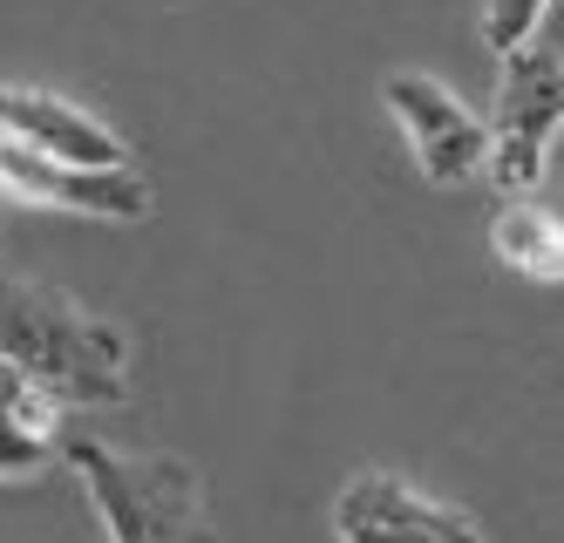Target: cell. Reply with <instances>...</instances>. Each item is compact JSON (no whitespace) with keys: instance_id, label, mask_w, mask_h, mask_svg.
I'll use <instances>...</instances> for the list:
<instances>
[{"instance_id":"cell-1","label":"cell","mask_w":564,"mask_h":543,"mask_svg":"<svg viewBox=\"0 0 564 543\" xmlns=\"http://www.w3.org/2000/svg\"><path fill=\"white\" fill-rule=\"evenodd\" d=\"M0 367L28 373L62 408L130 401V333L34 272H0Z\"/></svg>"},{"instance_id":"cell-2","label":"cell","mask_w":564,"mask_h":543,"mask_svg":"<svg viewBox=\"0 0 564 543\" xmlns=\"http://www.w3.org/2000/svg\"><path fill=\"white\" fill-rule=\"evenodd\" d=\"M62 463L75 469L109 543H218L205 476L184 455H116L109 442L62 435Z\"/></svg>"},{"instance_id":"cell-3","label":"cell","mask_w":564,"mask_h":543,"mask_svg":"<svg viewBox=\"0 0 564 543\" xmlns=\"http://www.w3.org/2000/svg\"><path fill=\"white\" fill-rule=\"evenodd\" d=\"M564 116V62H557V14L523 41L517 55H503L497 75V122H482V177L497 184V197H531Z\"/></svg>"},{"instance_id":"cell-4","label":"cell","mask_w":564,"mask_h":543,"mask_svg":"<svg viewBox=\"0 0 564 543\" xmlns=\"http://www.w3.org/2000/svg\"><path fill=\"white\" fill-rule=\"evenodd\" d=\"M0 191L34 204V211L62 218H102V225H143L156 211V191L137 163H109V171H83V163H55L28 150L21 137L0 130Z\"/></svg>"},{"instance_id":"cell-5","label":"cell","mask_w":564,"mask_h":543,"mask_svg":"<svg viewBox=\"0 0 564 543\" xmlns=\"http://www.w3.org/2000/svg\"><path fill=\"white\" fill-rule=\"evenodd\" d=\"M381 102L401 122V137H409V150H415V171L435 191H469V184H482V150H490L482 116L442 75L401 68V75L381 82Z\"/></svg>"},{"instance_id":"cell-6","label":"cell","mask_w":564,"mask_h":543,"mask_svg":"<svg viewBox=\"0 0 564 543\" xmlns=\"http://www.w3.org/2000/svg\"><path fill=\"white\" fill-rule=\"evenodd\" d=\"M334 536L340 543H490L469 510L422 496L409 476H388V469H360L334 496Z\"/></svg>"},{"instance_id":"cell-7","label":"cell","mask_w":564,"mask_h":543,"mask_svg":"<svg viewBox=\"0 0 564 543\" xmlns=\"http://www.w3.org/2000/svg\"><path fill=\"white\" fill-rule=\"evenodd\" d=\"M0 130L21 137L28 150L55 156V163H83V171L130 163L123 137H116L102 116H89L83 102H68L55 89H34V82H0Z\"/></svg>"},{"instance_id":"cell-8","label":"cell","mask_w":564,"mask_h":543,"mask_svg":"<svg viewBox=\"0 0 564 543\" xmlns=\"http://www.w3.org/2000/svg\"><path fill=\"white\" fill-rule=\"evenodd\" d=\"M62 463V401L0 367V482H28Z\"/></svg>"},{"instance_id":"cell-9","label":"cell","mask_w":564,"mask_h":543,"mask_svg":"<svg viewBox=\"0 0 564 543\" xmlns=\"http://www.w3.org/2000/svg\"><path fill=\"white\" fill-rule=\"evenodd\" d=\"M490 245H497V259L510 272L538 279V285H557V272H564V225H557V211H544L531 197H503V211L490 225Z\"/></svg>"},{"instance_id":"cell-10","label":"cell","mask_w":564,"mask_h":543,"mask_svg":"<svg viewBox=\"0 0 564 543\" xmlns=\"http://www.w3.org/2000/svg\"><path fill=\"white\" fill-rule=\"evenodd\" d=\"M551 14H557V0H482V48L503 62V55H517L523 41L538 34Z\"/></svg>"}]
</instances>
